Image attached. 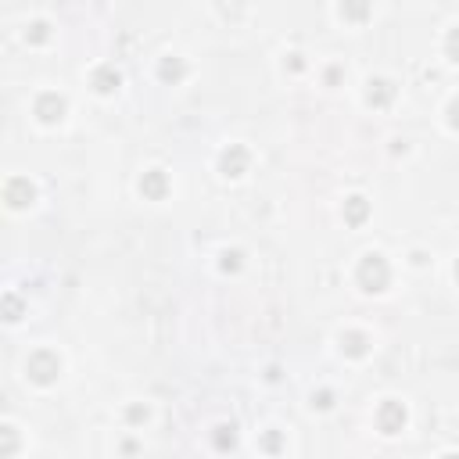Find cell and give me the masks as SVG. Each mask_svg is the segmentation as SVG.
Listing matches in <instances>:
<instances>
[{
	"label": "cell",
	"mask_w": 459,
	"mask_h": 459,
	"mask_svg": "<svg viewBox=\"0 0 459 459\" xmlns=\"http://www.w3.org/2000/svg\"><path fill=\"white\" fill-rule=\"evenodd\" d=\"M359 284H363V291H384L388 287V280H391V269H388V262H384V255H366L363 262H359Z\"/></svg>",
	"instance_id": "6da1fadb"
},
{
	"label": "cell",
	"mask_w": 459,
	"mask_h": 459,
	"mask_svg": "<svg viewBox=\"0 0 459 459\" xmlns=\"http://www.w3.org/2000/svg\"><path fill=\"white\" fill-rule=\"evenodd\" d=\"M58 370H61V363H58L54 352H36V356L29 359V366H26L29 381H36V384H51L58 377Z\"/></svg>",
	"instance_id": "7a4b0ae2"
},
{
	"label": "cell",
	"mask_w": 459,
	"mask_h": 459,
	"mask_svg": "<svg viewBox=\"0 0 459 459\" xmlns=\"http://www.w3.org/2000/svg\"><path fill=\"white\" fill-rule=\"evenodd\" d=\"M377 424H381V431L384 434H399L402 427H406V409H402V402H384L381 409H377Z\"/></svg>",
	"instance_id": "3957f363"
},
{
	"label": "cell",
	"mask_w": 459,
	"mask_h": 459,
	"mask_svg": "<svg viewBox=\"0 0 459 459\" xmlns=\"http://www.w3.org/2000/svg\"><path fill=\"white\" fill-rule=\"evenodd\" d=\"M36 115H40V122H47V126L61 122V115H65V97H58V94H44V97L36 101Z\"/></svg>",
	"instance_id": "277c9868"
},
{
	"label": "cell",
	"mask_w": 459,
	"mask_h": 459,
	"mask_svg": "<svg viewBox=\"0 0 459 459\" xmlns=\"http://www.w3.org/2000/svg\"><path fill=\"white\" fill-rule=\"evenodd\" d=\"M219 169H223V176H244V169H248V151L244 148H237V144H234V148H226L223 151V158H219Z\"/></svg>",
	"instance_id": "5b68a950"
},
{
	"label": "cell",
	"mask_w": 459,
	"mask_h": 459,
	"mask_svg": "<svg viewBox=\"0 0 459 459\" xmlns=\"http://www.w3.org/2000/svg\"><path fill=\"white\" fill-rule=\"evenodd\" d=\"M33 198H36V191H33L29 180H11L8 183V201H11V208H26V205H33Z\"/></svg>",
	"instance_id": "8992f818"
},
{
	"label": "cell",
	"mask_w": 459,
	"mask_h": 459,
	"mask_svg": "<svg viewBox=\"0 0 459 459\" xmlns=\"http://www.w3.org/2000/svg\"><path fill=\"white\" fill-rule=\"evenodd\" d=\"M140 194H144V198H155V201H158V198L165 194V173H162V169H151L148 176L140 180Z\"/></svg>",
	"instance_id": "52a82bcc"
},
{
	"label": "cell",
	"mask_w": 459,
	"mask_h": 459,
	"mask_svg": "<svg viewBox=\"0 0 459 459\" xmlns=\"http://www.w3.org/2000/svg\"><path fill=\"white\" fill-rule=\"evenodd\" d=\"M395 97V87L388 79H377V83H370V90H366V101L370 104H377V108H384V104Z\"/></svg>",
	"instance_id": "ba28073f"
},
{
	"label": "cell",
	"mask_w": 459,
	"mask_h": 459,
	"mask_svg": "<svg viewBox=\"0 0 459 459\" xmlns=\"http://www.w3.org/2000/svg\"><path fill=\"white\" fill-rule=\"evenodd\" d=\"M366 15H370L366 0H345V4H341V18H348V22H363Z\"/></svg>",
	"instance_id": "9c48e42d"
},
{
	"label": "cell",
	"mask_w": 459,
	"mask_h": 459,
	"mask_svg": "<svg viewBox=\"0 0 459 459\" xmlns=\"http://www.w3.org/2000/svg\"><path fill=\"white\" fill-rule=\"evenodd\" d=\"M94 87H97L101 94H112V90L119 87V72H115V69H97V72H94Z\"/></svg>",
	"instance_id": "30bf717a"
},
{
	"label": "cell",
	"mask_w": 459,
	"mask_h": 459,
	"mask_svg": "<svg viewBox=\"0 0 459 459\" xmlns=\"http://www.w3.org/2000/svg\"><path fill=\"white\" fill-rule=\"evenodd\" d=\"M341 348L348 352V356H356V359L370 352V348H366V338H363V334H356V330H352V334H345V338H341Z\"/></svg>",
	"instance_id": "8fae6325"
},
{
	"label": "cell",
	"mask_w": 459,
	"mask_h": 459,
	"mask_svg": "<svg viewBox=\"0 0 459 459\" xmlns=\"http://www.w3.org/2000/svg\"><path fill=\"white\" fill-rule=\"evenodd\" d=\"M345 216H348V223H363L366 219V201L363 198H348L345 201Z\"/></svg>",
	"instance_id": "7c38bea8"
},
{
	"label": "cell",
	"mask_w": 459,
	"mask_h": 459,
	"mask_svg": "<svg viewBox=\"0 0 459 459\" xmlns=\"http://www.w3.org/2000/svg\"><path fill=\"white\" fill-rule=\"evenodd\" d=\"M51 36V29H47V22H33L29 29H26V40H33V44H44V40Z\"/></svg>",
	"instance_id": "4fadbf2b"
},
{
	"label": "cell",
	"mask_w": 459,
	"mask_h": 459,
	"mask_svg": "<svg viewBox=\"0 0 459 459\" xmlns=\"http://www.w3.org/2000/svg\"><path fill=\"white\" fill-rule=\"evenodd\" d=\"M180 76H183L180 61H162V79H180Z\"/></svg>",
	"instance_id": "5bb4252c"
},
{
	"label": "cell",
	"mask_w": 459,
	"mask_h": 459,
	"mask_svg": "<svg viewBox=\"0 0 459 459\" xmlns=\"http://www.w3.org/2000/svg\"><path fill=\"white\" fill-rule=\"evenodd\" d=\"M445 51H449V58H452V61H459V29H452V33H449Z\"/></svg>",
	"instance_id": "9a60e30c"
},
{
	"label": "cell",
	"mask_w": 459,
	"mask_h": 459,
	"mask_svg": "<svg viewBox=\"0 0 459 459\" xmlns=\"http://www.w3.org/2000/svg\"><path fill=\"white\" fill-rule=\"evenodd\" d=\"M216 445H219V449H234V427H219Z\"/></svg>",
	"instance_id": "2e32d148"
},
{
	"label": "cell",
	"mask_w": 459,
	"mask_h": 459,
	"mask_svg": "<svg viewBox=\"0 0 459 459\" xmlns=\"http://www.w3.org/2000/svg\"><path fill=\"white\" fill-rule=\"evenodd\" d=\"M449 122H452V126L459 130V97H456V101L449 104Z\"/></svg>",
	"instance_id": "e0dca14e"
},
{
	"label": "cell",
	"mask_w": 459,
	"mask_h": 459,
	"mask_svg": "<svg viewBox=\"0 0 459 459\" xmlns=\"http://www.w3.org/2000/svg\"><path fill=\"white\" fill-rule=\"evenodd\" d=\"M223 259H226V262H223V269H237V266H241V262H237V259H241L237 252H234V255H230V252H226Z\"/></svg>",
	"instance_id": "ac0fdd59"
},
{
	"label": "cell",
	"mask_w": 459,
	"mask_h": 459,
	"mask_svg": "<svg viewBox=\"0 0 459 459\" xmlns=\"http://www.w3.org/2000/svg\"><path fill=\"white\" fill-rule=\"evenodd\" d=\"M130 420H148V409H130Z\"/></svg>",
	"instance_id": "d6986e66"
},
{
	"label": "cell",
	"mask_w": 459,
	"mask_h": 459,
	"mask_svg": "<svg viewBox=\"0 0 459 459\" xmlns=\"http://www.w3.org/2000/svg\"><path fill=\"white\" fill-rule=\"evenodd\" d=\"M456 280H459V262H456Z\"/></svg>",
	"instance_id": "ffe728a7"
}]
</instances>
